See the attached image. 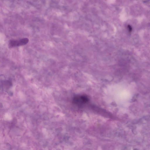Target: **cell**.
I'll use <instances>...</instances> for the list:
<instances>
[{
  "label": "cell",
  "mask_w": 150,
  "mask_h": 150,
  "mask_svg": "<svg viewBox=\"0 0 150 150\" xmlns=\"http://www.w3.org/2000/svg\"><path fill=\"white\" fill-rule=\"evenodd\" d=\"M29 41V39L24 38L18 40H11L9 41L8 46L10 47L23 45L27 44Z\"/></svg>",
  "instance_id": "obj_1"
},
{
  "label": "cell",
  "mask_w": 150,
  "mask_h": 150,
  "mask_svg": "<svg viewBox=\"0 0 150 150\" xmlns=\"http://www.w3.org/2000/svg\"><path fill=\"white\" fill-rule=\"evenodd\" d=\"M74 103L77 105H82L88 101V98L84 96H78L74 98Z\"/></svg>",
  "instance_id": "obj_2"
}]
</instances>
